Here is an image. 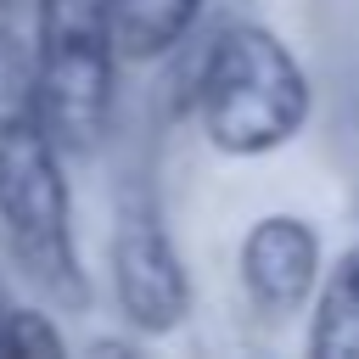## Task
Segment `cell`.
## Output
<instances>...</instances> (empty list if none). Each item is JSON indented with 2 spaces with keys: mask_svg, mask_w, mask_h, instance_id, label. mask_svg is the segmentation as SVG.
<instances>
[{
  "mask_svg": "<svg viewBox=\"0 0 359 359\" xmlns=\"http://www.w3.org/2000/svg\"><path fill=\"white\" fill-rule=\"evenodd\" d=\"M56 151H62V140L39 101L34 50L11 28H0V224H6V241H11V258L22 264V275L45 297L84 309L90 280L79 264L73 202H67Z\"/></svg>",
  "mask_w": 359,
  "mask_h": 359,
  "instance_id": "obj_1",
  "label": "cell"
},
{
  "mask_svg": "<svg viewBox=\"0 0 359 359\" xmlns=\"http://www.w3.org/2000/svg\"><path fill=\"white\" fill-rule=\"evenodd\" d=\"M309 73L264 22H230L196 73L202 135L224 157H264L303 135L309 123Z\"/></svg>",
  "mask_w": 359,
  "mask_h": 359,
  "instance_id": "obj_2",
  "label": "cell"
},
{
  "mask_svg": "<svg viewBox=\"0 0 359 359\" xmlns=\"http://www.w3.org/2000/svg\"><path fill=\"white\" fill-rule=\"evenodd\" d=\"M112 22L107 0H34V79L62 151L90 157L112 118Z\"/></svg>",
  "mask_w": 359,
  "mask_h": 359,
  "instance_id": "obj_3",
  "label": "cell"
},
{
  "mask_svg": "<svg viewBox=\"0 0 359 359\" xmlns=\"http://www.w3.org/2000/svg\"><path fill=\"white\" fill-rule=\"evenodd\" d=\"M112 292L118 314L135 331H174L191 314V280L180 264V247L163 224V208L146 191H123L118 230H112Z\"/></svg>",
  "mask_w": 359,
  "mask_h": 359,
  "instance_id": "obj_4",
  "label": "cell"
},
{
  "mask_svg": "<svg viewBox=\"0 0 359 359\" xmlns=\"http://www.w3.org/2000/svg\"><path fill=\"white\" fill-rule=\"evenodd\" d=\"M320 236L297 213H264L241 236V286L258 314L280 320L320 292Z\"/></svg>",
  "mask_w": 359,
  "mask_h": 359,
  "instance_id": "obj_5",
  "label": "cell"
},
{
  "mask_svg": "<svg viewBox=\"0 0 359 359\" xmlns=\"http://www.w3.org/2000/svg\"><path fill=\"white\" fill-rule=\"evenodd\" d=\"M202 17V0H107L118 62H157L168 56L191 22Z\"/></svg>",
  "mask_w": 359,
  "mask_h": 359,
  "instance_id": "obj_6",
  "label": "cell"
},
{
  "mask_svg": "<svg viewBox=\"0 0 359 359\" xmlns=\"http://www.w3.org/2000/svg\"><path fill=\"white\" fill-rule=\"evenodd\" d=\"M309 353L314 359H359V241L342 247L337 269L320 275L314 320H309Z\"/></svg>",
  "mask_w": 359,
  "mask_h": 359,
  "instance_id": "obj_7",
  "label": "cell"
},
{
  "mask_svg": "<svg viewBox=\"0 0 359 359\" xmlns=\"http://www.w3.org/2000/svg\"><path fill=\"white\" fill-rule=\"evenodd\" d=\"M67 342L39 309H6V359H56Z\"/></svg>",
  "mask_w": 359,
  "mask_h": 359,
  "instance_id": "obj_8",
  "label": "cell"
}]
</instances>
